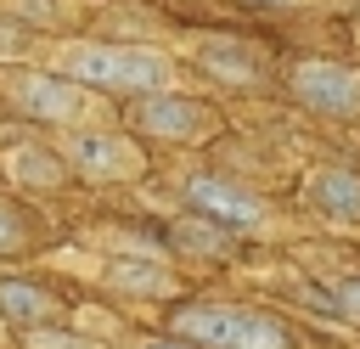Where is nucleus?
<instances>
[{
	"label": "nucleus",
	"mask_w": 360,
	"mask_h": 349,
	"mask_svg": "<svg viewBox=\"0 0 360 349\" xmlns=\"http://www.w3.org/2000/svg\"><path fill=\"white\" fill-rule=\"evenodd\" d=\"M62 73L90 90H124V96H158L174 84V62L152 45H68Z\"/></svg>",
	"instance_id": "1"
},
{
	"label": "nucleus",
	"mask_w": 360,
	"mask_h": 349,
	"mask_svg": "<svg viewBox=\"0 0 360 349\" xmlns=\"http://www.w3.org/2000/svg\"><path fill=\"white\" fill-rule=\"evenodd\" d=\"M174 338L202 349H292V332L276 315L236 310V304H186L174 310Z\"/></svg>",
	"instance_id": "2"
},
{
	"label": "nucleus",
	"mask_w": 360,
	"mask_h": 349,
	"mask_svg": "<svg viewBox=\"0 0 360 349\" xmlns=\"http://www.w3.org/2000/svg\"><path fill=\"white\" fill-rule=\"evenodd\" d=\"M6 96H11L28 118H51V124L96 118L84 84H73V79H62V73H11V79H6Z\"/></svg>",
	"instance_id": "3"
},
{
	"label": "nucleus",
	"mask_w": 360,
	"mask_h": 349,
	"mask_svg": "<svg viewBox=\"0 0 360 349\" xmlns=\"http://www.w3.org/2000/svg\"><path fill=\"white\" fill-rule=\"evenodd\" d=\"M186 203H191L197 220H208L219 231H253V225H264V203L248 186L219 180V174H191L186 180Z\"/></svg>",
	"instance_id": "4"
},
{
	"label": "nucleus",
	"mask_w": 360,
	"mask_h": 349,
	"mask_svg": "<svg viewBox=\"0 0 360 349\" xmlns=\"http://www.w3.org/2000/svg\"><path fill=\"white\" fill-rule=\"evenodd\" d=\"M292 90H298L304 107L343 118V113L360 107V68H343V62H298L292 68Z\"/></svg>",
	"instance_id": "5"
},
{
	"label": "nucleus",
	"mask_w": 360,
	"mask_h": 349,
	"mask_svg": "<svg viewBox=\"0 0 360 349\" xmlns=\"http://www.w3.org/2000/svg\"><path fill=\"white\" fill-rule=\"evenodd\" d=\"M68 158H73L90 180H129V174H141V152H135V141L107 135V129H79V135L68 141Z\"/></svg>",
	"instance_id": "6"
},
{
	"label": "nucleus",
	"mask_w": 360,
	"mask_h": 349,
	"mask_svg": "<svg viewBox=\"0 0 360 349\" xmlns=\"http://www.w3.org/2000/svg\"><path fill=\"white\" fill-rule=\"evenodd\" d=\"M135 124H141L146 135H163V141H197V135L208 129V107L191 101V96L158 90V96H141V101H135Z\"/></svg>",
	"instance_id": "7"
},
{
	"label": "nucleus",
	"mask_w": 360,
	"mask_h": 349,
	"mask_svg": "<svg viewBox=\"0 0 360 349\" xmlns=\"http://www.w3.org/2000/svg\"><path fill=\"white\" fill-rule=\"evenodd\" d=\"M309 203L326 214V220H338V225H354L360 220V174H349V169H321V174H309Z\"/></svg>",
	"instance_id": "8"
},
{
	"label": "nucleus",
	"mask_w": 360,
	"mask_h": 349,
	"mask_svg": "<svg viewBox=\"0 0 360 349\" xmlns=\"http://www.w3.org/2000/svg\"><path fill=\"white\" fill-rule=\"evenodd\" d=\"M6 174H11L17 186L51 191V186H62V158H56L51 146H34V141H22V146H11V163H6Z\"/></svg>",
	"instance_id": "9"
},
{
	"label": "nucleus",
	"mask_w": 360,
	"mask_h": 349,
	"mask_svg": "<svg viewBox=\"0 0 360 349\" xmlns=\"http://www.w3.org/2000/svg\"><path fill=\"white\" fill-rule=\"evenodd\" d=\"M107 281L124 287V293H169V287H174V276H169L158 259H146V253H118V259H107Z\"/></svg>",
	"instance_id": "10"
},
{
	"label": "nucleus",
	"mask_w": 360,
	"mask_h": 349,
	"mask_svg": "<svg viewBox=\"0 0 360 349\" xmlns=\"http://www.w3.org/2000/svg\"><path fill=\"white\" fill-rule=\"evenodd\" d=\"M202 68L214 79H225V84H253L259 79V56L248 45H236V39H208L202 45Z\"/></svg>",
	"instance_id": "11"
},
{
	"label": "nucleus",
	"mask_w": 360,
	"mask_h": 349,
	"mask_svg": "<svg viewBox=\"0 0 360 349\" xmlns=\"http://www.w3.org/2000/svg\"><path fill=\"white\" fill-rule=\"evenodd\" d=\"M0 315L39 326V321H51V315H56V298H51L45 287H34V281H17V276H6V281H0Z\"/></svg>",
	"instance_id": "12"
},
{
	"label": "nucleus",
	"mask_w": 360,
	"mask_h": 349,
	"mask_svg": "<svg viewBox=\"0 0 360 349\" xmlns=\"http://www.w3.org/2000/svg\"><path fill=\"white\" fill-rule=\"evenodd\" d=\"M174 242H180V248H197V253H219V248H225V231L191 214V220H180V225H174Z\"/></svg>",
	"instance_id": "13"
},
{
	"label": "nucleus",
	"mask_w": 360,
	"mask_h": 349,
	"mask_svg": "<svg viewBox=\"0 0 360 349\" xmlns=\"http://www.w3.org/2000/svg\"><path fill=\"white\" fill-rule=\"evenodd\" d=\"M28 349H96V343H84L73 332H28Z\"/></svg>",
	"instance_id": "14"
},
{
	"label": "nucleus",
	"mask_w": 360,
	"mask_h": 349,
	"mask_svg": "<svg viewBox=\"0 0 360 349\" xmlns=\"http://www.w3.org/2000/svg\"><path fill=\"white\" fill-rule=\"evenodd\" d=\"M338 310H343L349 321H360V276H343V281H338Z\"/></svg>",
	"instance_id": "15"
},
{
	"label": "nucleus",
	"mask_w": 360,
	"mask_h": 349,
	"mask_svg": "<svg viewBox=\"0 0 360 349\" xmlns=\"http://www.w3.org/2000/svg\"><path fill=\"white\" fill-rule=\"evenodd\" d=\"M17 248H22V225L0 208V253H17Z\"/></svg>",
	"instance_id": "16"
},
{
	"label": "nucleus",
	"mask_w": 360,
	"mask_h": 349,
	"mask_svg": "<svg viewBox=\"0 0 360 349\" xmlns=\"http://www.w3.org/2000/svg\"><path fill=\"white\" fill-rule=\"evenodd\" d=\"M135 349H197V343H180V338H141Z\"/></svg>",
	"instance_id": "17"
}]
</instances>
